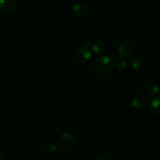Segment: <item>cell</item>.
Masks as SVG:
<instances>
[{"label":"cell","instance_id":"15","mask_svg":"<svg viewBox=\"0 0 160 160\" xmlns=\"http://www.w3.org/2000/svg\"><path fill=\"white\" fill-rule=\"evenodd\" d=\"M0 160H7L6 155L2 151H1V150H0Z\"/></svg>","mask_w":160,"mask_h":160},{"label":"cell","instance_id":"9","mask_svg":"<svg viewBox=\"0 0 160 160\" xmlns=\"http://www.w3.org/2000/svg\"><path fill=\"white\" fill-rule=\"evenodd\" d=\"M144 60L140 56H133L129 59L128 65L134 70H138L143 67Z\"/></svg>","mask_w":160,"mask_h":160},{"label":"cell","instance_id":"8","mask_svg":"<svg viewBox=\"0 0 160 160\" xmlns=\"http://www.w3.org/2000/svg\"><path fill=\"white\" fill-rule=\"evenodd\" d=\"M15 0H0V9L3 12H11L16 8Z\"/></svg>","mask_w":160,"mask_h":160},{"label":"cell","instance_id":"12","mask_svg":"<svg viewBox=\"0 0 160 160\" xmlns=\"http://www.w3.org/2000/svg\"><path fill=\"white\" fill-rule=\"evenodd\" d=\"M115 67L119 70V71H123L128 67V62L125 61V59H120L115 62Z\"/></svg>","mask_w":160,"mask_h":160},{"label":"cell","instance_id":"4","mask_svg":"<svg viewBox=\"0 0 160 160\" xmlns=\"http://www.w3.org/2000/svg\"><path fill=\"white\" fill-rule=\"evenodd\" d=\"M72 12L73 15L79 18L86 17L90 12V8L87 3L78 2L75 3L72 7Z\"/></svg>","mask_w":160,"mask_h":160},{"label":"cell","instance_id":"7","mask_svg":"<svg viewBox=\"0 0 160 160\" xmlns=\"http://www.w3.org/2000/svg\"><path fill=\"white\" fill-rule=\"evenodd\" d=\"M91 48H92V52L95 55H101L102 54L105 50V45L102 41L95 40L92 42L91 44Z\"/></svg>","mask_w":160,"mask_h":160},{"label":"cell","instance_id":"5","mask_svg":"<svg viewBox=\"0 0 160 160\" xmlns=\"http://www.w3.org/2000/svg\"><path fill=\"white\" fill-rule=\"evenodd\" d=\"M148 102H149L148 97L145 94L140 93L134 96L131 102V106L134 109H141L146 107L148 104Z\"/></svg>","mask_w":160,"mask_h":160},{"label":"cell","instance_id":"14","mask_svg":"<svg viewBox=\"0 0 160 160\" xmlns=\"http://www.w3.org/2000/svg\"><path fill=\"white\" fill-rule=\"evenodd\" d=\"M95 160H113L109 156L107 155H100V156H97Z\"/></svg>","mask_w":160,"mask_h":160},{"label":"cell","instance_id":"1","mask_svg":"<svg viewBox=\"0 0 160 160\" xmlns=\"http://www.w3.org/2000/svg\"><path fill=\"white\" fill-rule=\"evenodd\" d=\"M94 67L98 73L101 74H109L115 68V62L110 56H100L95 60Z\"/></svg>","mask_w":160,"mask_h":160},{"label":"cell","instance_id":"6","mask_svg":"<svg viewBox=\"0 0 160 160\" xmlns=\"http://www.w3.org/2000/svg\"><path fill=\"white\" fill-rule=\"evenodd\" d=\"M74 142V136L70 132H66L61 134L58 139V144L62 148H68L71 146Z\"/></svg>","mask_w":160,"mask_h":160},{"label":"cell","instance_id":"3","mask_svg":"<svg viewBox=\"0 0 160 160\" xmlns=\"http://www.w3.org/2000/svg\"><path fill=\"white\" fill-rule=\"evenodd\" d=\"M133 52H134V47L131 42L127 41L120 42L117 46V53L121 59H125L129 58L133 54Z\"/></svg>","mask_w":160,"mask_h":160},{"label":"cell","instance_id":"13","mask_svg":"<svg viewBox=\"0 0 160 160\" xmlns=\"http://www.w3.org/2000/svg\"><path fill=\"white\" fill-rule=\"evenodd\" d=\"M56 149H57V147H56V145L53 143L47 144L46 146H45V151L48 153H50V154L54 153L56 151Z\"/></svg>","mask_w":160,"mask_h":160},{"label":"cell","instance_id":"2","mask_svg":"<svg viewBox=\"0 0 160 160\" xmlns=\"http://www.w3.org/2000/svg\"><path fill=\"white\" fill-rule=\"evenodd\" d=\"M92 58V52L86 46H81L77 48L73 54V59L78 63H85Z\"/></svg>","mask_w":160,"mask_h":160},{"label":"cell","instance_id":"11","mask_svg":"<svg viewBox=\"0 0 160 160\" xmlns=\"http://www.w3.org/2000/svg\"><path fill=\"white\" fill-rule=\"evenodd\" d=\"M147 92L152 97L157 96L159 94V85L157 84H151L147 88Z\"/></svg>","mask_w":160,"mask_h":160},{"label":"cell","instance_id":"17","mask_svg":"<svg viewBox=\"0 0 160 160\" xmlns=\"http://www.w3.org/2000/svg\"><path fill=\"white\" fill-rule=\"evenodd\" d=\"M0 17H1V15H0Z\"/></svg>","mask_w":160,"mask_h":160},{"label":"cell","instance_id":"16","mask_svg":"<svg viewBox=\"0 0 160 160\" xmlns=\"http://www.w3.org/2000/svg\"><path fill=\"white\" fill-rule=\"evenodd\" d=\"M91 44H92V42H91L90 40H86L85 42H84V46L89 48V47L91 46Z\"/></svg>","mask_w":160,"mask_h":160},{"label":"cell","instance_id":"10","mask_svg":"<svg viewBox=\"0 0 160 160\" xmlns=\"http://www.w3.org/2000/svg\"><path fill=\"white\" fill-rule=\"evenodd\" d=\"M159 104H160L159 97L158 96L152 97V98L151 100V102H150L149 108L151 112L156 116L160 115Z\"/></svg>","mask_w":160,"mask_h":160}]
</instances>
